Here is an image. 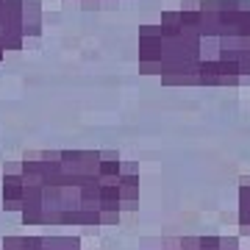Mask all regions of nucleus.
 <instances>
[{"label":"nucleus","mask_w":250,"mask_h":250,"mask_svg":"<svg viewBox=\"0 0 250 250\" xmlns=\"http://www.w3.org/2000/svg\"><path fill=\"white\" fill-rule=\"evenodd\" d=\"M139 72L164 86L250 83V0H187L142 25Z\"/></svg>","instance_id":"obj_1"},{"label":"nucleus","mask_w":250,"mask_h":250,"mask_svg":"<svg viewBox=\"0 0 250 250\" xmlns=\"http://www.w3.org/2000/svg\"><path fill=\"white\" fill-rule=\"evenodd\" d=\"M22 3L25 0H0V62L6 59V53H20L25 45Z\"/></svg>","instance_id":"obj_2"},{"label":"nucleus","mask_w":250,"mask_h":250,"mask_svg":"<svg viewBox=\"0 0 250 250\" xmlns=\"http://www.w3.org/2000/svg\"><path fill=\"white\" fill-rule=\"evenodd\" d=\"M159 250H245L236 236H181L164 239Z\"/></svg>","instance_id":"obj_3"},{"label":"nucleus","mask_w":250,"mask_h":250,"mask_svg":"<svg viewBox=\"0 0 250 250\" xmlns=\"http://www.w3.org/2000/svg\"><path fill=\"white\" fill-rule=\"evenodd\" d=\"M22 195H25L22 161H6L3 164V208L6 211H22Z\"/></svg>","instance_id":"obj_4"},{"label":"nucleus","mask_w":250,"mask_h":250,"mask_svg":"<svg viewBox=\"0 0 250 250\" xmlns=\"http://www.w3.org/2000/svg\"><path fill=\"white\" fill-rule=\"evenodd\" d=\"M120 203H123V211H136L139 208V164L136 161H123V170H120Z\"/></svg>","instance_id":"obj_5"},{"label":"nucleus","mask_w":250,"mask_h":250,"mask_svg":"<svg viewBox=\"0 0 250 250\" xmlns=\"http://www.w3.org/2000/svg\"><path fill=\"white\" fill-rule=\"evenodd\" d=\"M42 34V3L39 0H25L22 3V36L36 39Z\"/></svg>","instance_id":"obj_6"},{"label":"nucleus","mask_w":250,"mask_h":250,"mask_svg":"<svg viewBox=\"0 0 250 250\" xmlns=\"http://www.w3.org/2000/svg\"><path fill=\"white\" fill-rule=\"evenodd\" d=\"M239 228L250 233V175L239 181Z\"/></svg>","instance_id":"obj_7"},{"label":"nucleus","mask_w":250,"mask_h":250,"mask_svg":"<svg viewBox=\"0 0 250 250\" xmlns=\"http://www.w3.org/2000/svg\"><path fill=\"white\" fill-rule=\"evenodd\" d=\"M78 3H120V0H78Z\"/></svg>","instance_id":"obj_8"}]
</instances>
